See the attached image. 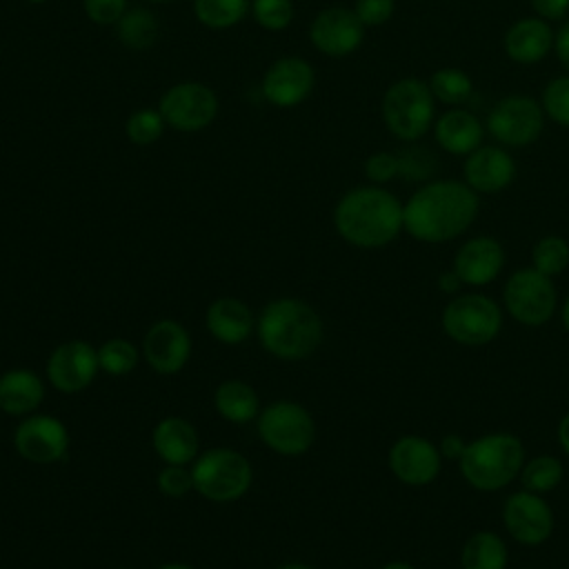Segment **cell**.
<instances>
[{"mask_svg": "<svg viewBox=\"0 0 569 569\" xmlns=\"http://www.w3.org/2000/svg\"><path fill=\"white\" fill-rule=\"evenodd\" d=\"M158 489L171 498L184 496L189 489H193L191 469H184V465H164L158 473Z\"/></svg>", "mask_w": 569, "mask_h": 569, "instance_id": "obj_39", "label": "cell"}, {"mask_svg": "<svg viewBox=\"0 0 569 569\" xmlns=\"http://www.w3.org/2000/svg\"><path fill=\"white\" fill-rule=\"evenodd\" d=\"M436 102L445 107H465L473 96V80L460 67H440L427 80Z\"/></svg>", "mask_w": 569, "mask_h": 569, "instance_id": "obj_29", "label": "cell"}, {"mask_svg": "<svg viewBox=\"0 0 569 569\" xmlns=\"http://www.w3.org/2000/svg\"><path fill=\"white\" fill-rule=\"evenodd\" d=\"M562 476H565L562 462L551 453H540V456H533L531 460H525L518 478L522 482V489L545 496L562 482Z\"/></svg>", "mask_w": 569, "mask_h": 569, "instance_id": "obj_31", "label": "cell"}, {"mask_svg": "<svg viewBox=\"0 0 569 569\" xmlns=\"http://www.w3.org/2000/svg\"><path fill=\"white\" fill-rule=\"evenodd\" d=\"M258 436L276 453L302 456L316 440V422L302 405L278 400L258 413Z\"/></svg>", "mask_w": 569, "mask_h": 569, "instance_id": "obj_10", "label": "cell"}, {"mask_svg": "<svg viewBox=\"0 0 569 569\" xmlns=\"http://www.w3.org/2000/svg\"><path fill=\"white\" fill-rule=\"evenodd\" d=\"M529 7L547 22H562L569 16V0H529Z\"/></svg>", "mask_w": 569, "mask_h": 569, "instance_id": "obj_42", "label": "cell"}, {"mask_svg": "<svg viewBox=\"0 0 569 569\" xmlns=\"http://www.w3.org/2000/svg\"><path fill=\"white\" fill-rule=\"evenodd\" d=\"M560 320H562V327L569 331V296L565 298V302L560 307Z\"/></svg>", "mask_w": 569, "mask_h": 569, "instance_id": "obj_48", "label": "cell"}, {"mask_svg": "<svg viewBox=\"0 0 569 569\" xmlns=\"http://www.w3.org/2000/svg\"><path fill=\"white\" fill-rule=\"evenodd\" d=\"M158 111L162 113L169 129L180 133H196L216 120L218 96L202 82H178L160 96Z\"/></svg>", "mask_w": 569, "mask_h": 569, "instance_id": "obj_11", "label": "cell"}, {"mask_svg": "<svg viewBox=\"0 0 569 569\" xmlns=\"http://www.w3.org/2000/svg\"><path fill=\"white\" fill-rule=\"evenodd\" d=\"M142 356L158 373H178L191 356V338L176 320L153 322L142 340Z\"/></svg>", "mask_w": 569, "mask_h": 569, "instance_id": "obj_20", "label": "cell"}, {"mask_svg": "<svg viewBox=\"0 0 569 569\" xmlns=\"http://www.w3.org/2000/svg\"><path fill=\"white\" fill-rule=\"evenodd\" d=\"M164 127H167V122L158 109L142 107V109H136L133 113H129V118L124 122V136L136 147H149L162 138Z\"/></svg>", "mask_w": 569, "mask_h": 569, "instance_id": "obj_34", "label": "cell"}, {"mask_svg": "<svg viewBox=\"0 0 569 569\" xmlns=\"http://www.w3.org/2000/svg\"><path fill=\"white\" fill-rule=\"evenodd\" d=\"M436 104L427 80L413 76L400 78L382 93V124L400 142H420L436 122Z\"/></svg>", "mask_w": 569, "mask_h": 569, "instance_id": "obj_5", "label": "cell"}, {"mask_svg": "<svg viewBox=\"0 0 569 569\" xmlns=\"http://www.w3.org/2000/svg\"><path fill=\"white\" fill-rule=\"evenodd\" d=\"M438 289L440 291H445V293H458L460 291V287H462V280L456 276V271L453 269H449V271H442L440 276H438Z\"/></svg>", "mask_w": 569, "mask_h": 569, "instance_id": "obj_45", "label": "cell"}, {"mask_svg": "<svg viewBox=\"0 0 569 569\" xmlns=\"http://www.w3.org/2000/svg\"><path fill=\"white\" fill-rule=\"evenodd\" d=\"M545 120L540 100L525 93H509L489 109L485 129L500 147L527 149L542 136Z\"/></svg>", "mask_w": 569, "mask_h": 569, "instance_id": "obj_7", "label": "cell"}, {"mask_svg": "<svg viewBox=\"0 0 569 569\" xmlns=\"http://www.w3.org/2000/svg\"><path fill=\"white\" fill-rule=\"evenodd\" d=\"M380 569H416V567L409 565V562H405V560H389V562L382 565Z\"/></svg>", "mask_w": 569, "mask_h": 569, "instance_id": "obj_47", "label": "cell"}, {"mask_svg": "<svg viewBox=\"0 0 569 569\" xmlns=\"http://www.w3.org/2000/svg\"><path fill=\"white\" fill-rule=\"evenodd\" d=\"M525 465V445L516 433L493 431L465 445L458 458L460 476L476 491H498L509 487Z\"/></svg>", "mask_w": 569, "mask_h": 569, "instance_id": "obj_4", "label": "cell"}, {"mask_svg": "<svg viewBox=\"0 0 569 569\" xmlns=\"http://www.w3.org/2000/svg\"><path fill=\"white\" fill-rule=\"evenodd\" d=\"M556 31L551 22L538 16H522L511 22L502 36V49L516 64H538L553 51Z\"/></svg>", "mask_w": 569, "mask_h": 569, "instance_id": "obj_21", "label": "cell"}, {"mask_svg": "<svg viewBox=\"0 0 569 569\" xmlns=\"http://www.w3.org/2000/svg\"><path fill=\"white\" fill-rule=\"evenodd\" d=\"M509 549L505 540L489 529L471 533L460 551L462 569H507Z\"/></svg>", "mask_w": 569, "mask_h": 569, "instance_id": "obj_27", "label": "cell"}, {"mask_svg": "<svg viewBox=\"0 0 569 569\" xmlns=\"http://www.w3.org/2000/svg\"><path fill=\"white\" fill-rule=\"evenodd\" d=\"M480 196L456 178H433L405 202V231L425 244L460 238L478 218Z\"/></svg>", "mask_w": 569, "mask_h": 569, "instance_id": "obj_1", "label": "cell"}, {"mask_svg": "<svg viewBox=\"0 0 569 569\" xmlns=\"http://www.w3.org/2000/svg\"><path fill=\"white\" fill-rule=\"evenodd\" d=\"M251 0H193V16L207 29H231L244 20Z\"/></svg>", "mask_w": 569, "mask_h": 569, "instance_id": "obj_30", "label": "cell"}, {"mask_svg": "<svg viewBox=\"0 0 569 569\" xmlns=\"http://www.w3.org/2000/svg\"><path fill=\"white\" fill-rule=\"evenodd\" d=\"M389 469L391 473L409 487H427L431 485L442 467V453L440 449L416 433L400 436L389 447Z\"/></svg>", "mask_w": 569, "mask_h": 569, "instance_id": "obj_15", "label": "cell"}, {"mask_svg": "<svg viewBox=\"0 0 569 569\" xmlns=\"http://www.w3.org/2000/svg\"><path fill=\"white\" fill-rule=\"evenodd\" d=\"M213 405L224 420L236 425L251 422L260 409L258 393L253 391L251 385L242 380H224L222 385H218L213 393Z\"/></svg>", "mask_w": 569, "mask_h": 569, "instance_id": "obj_26", "label": "cell"}, {"mask_svg": "<svg viewBox=\"0 0 569 569\" xmlns=\"http://www.w3.org/2000/svg\"><path fill=\"white\" fill-rule=\"evenodd\" d=\"M465 445L467 442H462V438L460 436H456V433H449V436H445L442 438V442H440V453H442V458H449V460H458L460 456H462V451H465Z\"/></svg>", "mask_w": 569, "mask_h": 569, "instance_id": "obj_44", "label": "cell"}, {"mask_svg": "<svg viewBox=\"0 0 569 569\" xmlns=\"http://www.w3.org/2000/svg\"><path fill=\"white\" fill-rule=\"evenodd\" d=\"M193 489L213 502H229L240 498L251 485L249 460L227 447L207 449L191 467Z\"/></svg>", "mask_w": 569, "mask_h": 569, "instance_id": "obj_8", "label": "cell"}, {"mask_svg": "<svg viewBox=\"0 0 569 569\" xmlns=\"http://www.w3.org/2000/svg\"><path fill=\"white\" fill-rule=\"evenodd\" d=\"M396 156H398V176L405 178L407 182L425 184L433 180L438 171V158L431 149L420 147L418 142H409Z\"/></svg>", "mask_w": 569, "mask_h": 569, "instance_id": "obj_32", "label": "cell"}, {"mask_svg": "<svg viewBox=\"0 0 569 569\" xmlns=\"http://www.w3.org/2000/svg\"><path fill=\"white\" fill-rule=\"evenodd\" d=\"M204 325L218 342L238 345L249 338L256 320L251 309L238 298H218L209 305L204 313Z\"/></svg>", "mask_w": 569, "mask_h": 569, "instance_id": "obj_23", "label": "cell"}, {"mask_svg": "<svg viewBox=\"0 0 569 569\" xmlns=\"http://www.w3.org/2000/svg\"><path fill=\"white\" fill-rule=\"evenodd\" d=\"M505 311L525 327H542L551 320L558 305L553 278L533 267L513 271L502 289Z\"/></svg>", "mask_w": 569, "mask_h": 569, "instance_id": "obj_9", "label": "cell"}, {"mask_svg": "<svg viewBox=\"0 0 569 569\" xmlns=\"http://www.w3.org/2000/svg\"><path fill=\"white\" fill-rule=\"evenodd\" d=\"M253 20L267 31H282L293 20V2L291 0H251Z\"/></svg>", "mask_w": 569, "mask_h": 569, "instance_id": "obj_37", "label": "cell"}, {"mask_svg": "<svg viewBox=\"0 0 569 569\" xmlns=\"http://www.w3.org/2000/svg\"><path fill=\"white\" fill-rule=\"evenodd\" d=\"M518 167L507 147L480 144L476 151L465 156L462 162V180L478 193L491 196L500 193L516 180Z\"/></svg>", "mask_w": 569, "mask_h": 569, "instance_id": "obj_17", "label": "cell"}, {"mask_svg": "<svg viewBox=\"0 0 569 569\" xmlns=\"http://www.w3.org/2000/svg\"><path fill=\"white\" fill-rule=\"evenodd\" d=\"M113 27H116L118 40L131 51L149 49L156 42L158 31H160L158 18L149 9H142V7L127 9L124 16Z\"/></svg>", "mask_w": 569, "mask_h": 569, "instance_id": "obj_28", "label": "cell"}, {"mask_svg": "<svg viewBox=\"0 0 569 569\" xmlns=\"http://www.w3.org/2000/svg\"><path fill=\"white\" fill-rule=\"evenodd\" d=\"M278 569H313V567L302 565V562H287V565H280Z\"/></svg>", "mask_w": 569, "mask_h": 569, "instance_id": "obj_49", "label": "cell"}, {"mask_svg": "<svg viewBox=\"0 0 569 569\" xmlns=\"http://www.w3.org/2000/svg\"><path fill=\"white\" fill-rule=\"evenodd\" d=\"M365 176L369 184L385 187L393 178H398V156L393 151H373L365 160Z\"/></svg>", "mask_w": 569, "mask_h": 569, "instance_id": "obj_38", "label": "cell"}, {"mask_svg": "<svg viewBox=\"0 0 569 569\" xmlns=\"http://www.w3.org/2000/svg\"><path fill=\"white\" fill-rule=\"evenodd\" d=\"M260 345L276 358L302 360L322 342V320L313 307L296 298L269 302L258 318Z\"/></svg>", "mask_w": 569, "mask_h": 569, "instance_id": "obj_3", "label": "cell"}, {"mask_svg": "<svg viewBox=\"0 0 569 569\" xmlns=\"http://www.w3.org/2000/svg\"><path fill=\"white\" fill-rule=\"evenodd\" d=\"M365 24L353 9L327 7L316 13L309 27L311 44L329 58H347L356 53L365 40Z\"/></svg>", "mask_w": 569, "mask_h": 569, "instance_id": "obj_14", "label": "cell"}, {"mask_svg": "<svg viewBox=\"0 0 569 569\" xmlns=\"http://www.w3.org/2000/svg\"><path fill=\"white\" fill-rule=\"evenodd\" d=\"M505 262L507 253L500 240L493 236H473L458 247L451 269L462 280V284L485 287L500 276Z\"/></svg>", "mask_w": 569, "mask_h": 569, "instance_id": "obj_19", "label": "cell"}, {"mask_svg": "<svg viewBox=\"0 0 569 569\" xmlns=\"http://www.w3.org/2000/svg\"><path fill=\"white\" fill-rule=\"evenodd\" d=\"M151 445L164 465H187L198 453V433L184 418L169 416L153 427Z\"/></svg>", "mask_w": 569, "mask_h": 569, "instance_id": "obj_24", "label": "cell"}, {"mask_svg": "<svg viewBox=\"0 0 569 569\" xmlns=\"http://www.w3.org/2000/svg\"><path fill=\"white\" fill-rule=\"evenodd\" d=\"M13 447L24 460L36 465H49L64 458L69 447V433L58 418L49 413H33L16 427Z\"/></svg>", "mask_w": 569, "mask_h": 569, "instance_id": "obj_16", "label": "cell"}, {"mask_svg": "<svg viewBox=\"0 0 569 569\" xmlns=\"http://www.w3.org/2000/svg\"><path fill=\"white\" fill-rule=\"evenodd\" d=\"M436 144L449 156H469L485 140V122L465 107H447L431 127Z\"/></svg>", "mask_w": 569, "mask_h": 569, "instance_id": "obj_22", "label": "cell"}, {"mask_svg": "<svg viewBox=\"0 0 569 569\" xmlns=\"http://www.w3.org/2000/svg\"><path fill=\"white\" fill-rule=\"evenodd\" d=\"M316 87V71L311 62L300 56H284L273 60L260 82L262 98L280 109L302 104Z\"/></svg>", "mask_w": 569, "mask_h": 569, "instance_id": "obj_13", "label": "cell"}, {"mask_svg": "<svg viewBox=\"0 0 569 569\" xmlns=\"http://www.w3.org/2000/svg\"><path fill=\"white\" fill-rule=\"evenodd\" d=\"M29 4H42V2H47V0H27Z\"/></svg>", "mask_w": 569, "mask_h": 569, "instance_id": "obj_51", "label": "cell"}, {"mask_svg": "<svg viewBox=\"0 0 569 569\" xmlns=\"http://www.w3.org/2000/svg\"><path fill=\"white\" fill-rule=\"evenodd\" d=\"M44 398V382L29 369L0 376V409L9 416H29Z\"/></svg>", "mask_w": 569, "mask_h": 569, "instance_id": "obj_25", "label": "cell"}, {"mask_svg": "<svg viewBox=\"0 0 569 569\" xmlns=\"http://www.w3.org/2000/svg\"><path fill=\"white\" fill-rule=\"evenodd\" d=\"M158 569H193V567L182 565V562H169V565H162V567H158Z\"/></svg>", "mask_w": 569, "mask_h": 569, "instance_id": "obj_50", "label": "cell"}, {"mask_svg": "<svg viewBox=\"0 0 569 569\" xmlns=\"http://www.w3.org/2000/svg\"><path fill=\"white\" fill-rule=\"evenodd\" d=\"M531 267L549 278L560 276L569 269V242L558 233L542 236L531 249Z\"/></svg>", "mask_w": 569, "mask_h": 569, "instance_id": "obj_33", "label": "cell"}, {"mask_svg": "<svg viewBox=\"0 0 569 569\" xmlns=\"http://www.w3.org/2000/svg\"><path fill=\"white\" fill-rule=\"evenodd\" d=\"M558 445L569 456V411L558 422Z\"/></svg>", "mask_w": 569, "mask_h": 569, "instance_id": "obj_46", "label": "cell"}, {"mask_svg": "<svg viewBox=\"0 0 569 569\" xmlns=\"http://www.w3.org/2000/svg\"><path fill=\"white\" fill-rule=\"evenodd\" d=\"M98 349L84 340L58 345L47 360V378L62 393L87 389L98 373Z\"/></svg>", "mask_w": 569, "mask_h": 569, "instance_id": "obj_18", "label": "cell"}, {"mask_svg": "<svg viewBox=\"0 0 569 569\" xmlns=\"http://www.w3.org/2000/svg\"><path fill=\"white\" fill-rule=\"evenodd\" d=\"M353 11L365 27H382L393 18L396 0H356Z\"/></svg>", "mask_w": 569, "mask_h": 569, "instance_id": "obj_40", "label": "cell"}, {"mask_svg": "<svg viewBox=\"0 0 569 569\" xmlns=\"http://www.w3.org/2000/svg\"><path fill=\"white\" fill-rule=\"evenodd\" d=\"M442 331L462 347H485L502 329V309L485 293H460L440 316Z\"/></svg>", "mask_w": 569, "mask_h": 569, "instance_id": "obj_6", "label": "cell"}, {"mask_svg": "<svg viewBox=\"0 0 569 569\" xmlns=\"http://www.w3.org/2000/svg\"><path fill=\"white\" fill-rule=\"evenodd\" d=\"M502 522L509 536L522 547H538L553 531V511L545 496L520 489L507 496L502 505Z\"/></svg>", "mask_w": 569, "mask_h": 569, "instance_id": "obj_12", "label": "cell"}, {"mask_svg": "<svg viewBox=\"0 0 569 569\" xmlns=\"http://www.w3.org/2000/svg\"><path fill=\"white\" fill-rule=\"evenodd\" d=\"M333 227L358 249L387 247L405 231V202L380 184L353 187L336 202Z\"/></svg>", "mask_w": 569, "mask_h": 569, "instance_id": "obj_2", "label": "cell"}, {"mask_svg": "<svg viewBox=\"0 0 569 569\" xmlns=\"http://www.w3.org/2000/svg\"><path fill=\"white\" fill-rule=\"evenodd\" d=\"M98 365L109 376H124L138 365V349L124 338H111L98 347Z\"/></svg>", "mask_w": 569, "mask_h": 569, "instance_id": "obj_35", "label": "cell"}, {"mask_svg": "<svg viewBox=\"0 0 569 569\" xmlns=\"http://www.w3.org/2000/svg\"><path fill=\"white\" fill-rule=\"evenodd\" d=\"M82 9L93 24L109 27L124 16L127 0H82Z\"/></svg>", "mask_w": 569, "mask_h": 569, "instance_id": "obj_41", "label": "cell"}, {"mask_svg": "<svg viewBox=\"0 0 569 569\" xmlns=\"http://www.w3.org/2000/svg\"><path fill=\"white\" fill-rule=\"evenodd\" d=\"M149 2H156V4H162V2H171V0H149Z\"/></svg>", "mask_w": 569, "mask_h": 569, "instance_id": "obj_52", "label": "cell"}, {"mask_svg": "<svg viewBox=\"0 0 569 569\" xmlns=\"http://www.w3.org/2000/svg\"><path fill=\"white\" fill-rule=\"evenodd\" d=\"M542 111L553 124L569 129V73L551 78L540 96Z\"/></svg>", "mask_w": 569, "mask_h": 569, "instance_id": "obj_36", "label": "cell"}, {"mask_svg": "<svg viewBox=\"0 0 569 569\" xmlns=\"http://www.w3.org/2000/svg\"><path fill=\"white\" fill-rule=\"evenodd\" d=\"M553 53H556L558 62L562 64V69L569 73V18L562 20L560 29L556 31V38H553Z\"/></svg>", "mask_w": 569, "mask_h": 569, "instance_id": "obj_43", "label": "cell"}]
</instances>
